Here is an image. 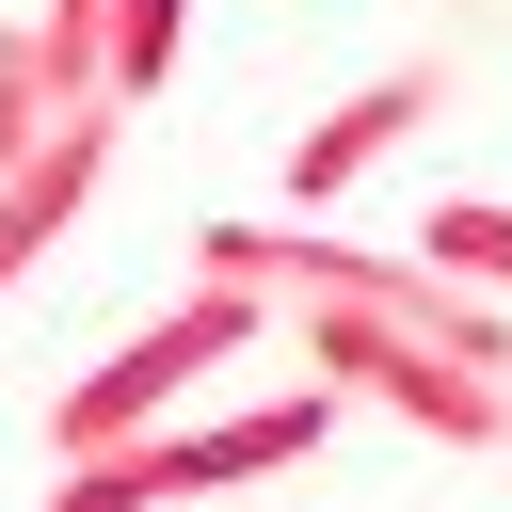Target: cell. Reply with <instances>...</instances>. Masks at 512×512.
<instances>
[{
  "instance_id": "obj_1",
  "label": "cell",
  "mask_w": 512,
  "mask_h": 512,
  "mask_svg": "<svg viewBox=\"0 0 512 512\" xmlns=\"http://www.w3.org/2000/svg\"><path fill=\"white\" fill-rule=\"evenodd\" d=\"M64 192H80V144H64V160H48V176H32V192H16V208H0V272H16V256H32V240H48V208H64Z\"/></svg>"
},
{
  "instance_id": "obj_2",
  "label": "cell",
  "mask_w": 512,
  "mask_h": 512,
  "mask_svg": "<svg viewBox=\"0 0 512 512\" xmlns=\"http://www.w3.org/2000/svg\"><path fill=\"white\" fill-rule=\"evenodd\" d=\"M16 112H32V48H0V160H16Z\"/></svg>"
}]
</instances>
